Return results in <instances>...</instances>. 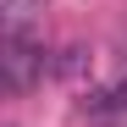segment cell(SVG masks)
I'll use <instances>...</instances> for the list:
<instances>
[{"label":"cell","mask_w":127,"mask_h":127,"mask_svg":"<svg viewBox=\"0 0 127 127\" xmlns=\"http://www.w3.org/2000/svg\"><path fill=\"white\" fill-rule=\"evenodd\" d=\"M83 122H94V127H127V77L105 83V89H94L83 99Z\"/></svg>","instance_id":"cell-2"},{"label":"cell","mask_w":127,"mask_h":127,"mask_svg":"<svg viewBox=\"0 0 127 127\" xmlns=\"http://www.w3.org/2000/svg\"><path fill=\"white\" fill-rule=\"evenodd\" d=\"M6 11V33H33V17L44 11V0H0Z\"/></svg>","instance_id":"cell-3"},{"label":"cell","mask_w":127,"mask_h":127,"mask_svg":"<svg viewBox=\"0 0 127 127\" xmlns=\"http://www.w3.org/2000/svg\"><path fill=\"white\" fill-rule=\"evenodd\" d=\"M0 66H6V89H11V94H22L28 83L44 72V44H39V33H6Z\"/></svg>","instance_id":"cell-1"}]
</instances>
